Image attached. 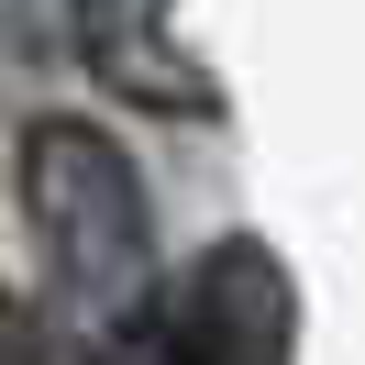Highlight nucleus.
Returning a JSON list of instances; mask_svg holds the SVG:
<instances>
[{"mask_svg":"<svg viewBox=\"0 0 365 365\" xmlns=\"http://www.w3.org/2000/svg\"><path fill=\"white\" fill-rule=\"evenodd\" d=\"M100 365H178V343H166V332H133V321H122V343H111Z\"/></svg>","mask_w":365,"mask_h":365,"instance_id":"39448f33","label":"nucleus"},{"mask_svg":"<svg viewBox=\"0 0 365 365\" xmlns=\"http://www.w3.org/2000/svg\"><path fill=\"white\" fill-rule=\"evenodd\" d=\"M166 11H178V0H67L78 56H89V78L111 100L166 111V122H200V111H222V78L188 45H166Z\"/></svg>","mask_w":365,"mask_h":365,"instance_id":"7ed1b4c3","label":"nucleus"},{"mask_svg":"<svg viewBox=\"0 0 365 365\" xmlns=\"http://www.w3.org/2000/svg\"><path fill=\"white\" fill-rule=\"evenodd\" d=\"M178 365H299V277L277 244L232 232L188 266L178 288V321H166Z\"/></svg>","mask_w":365,"mask_h":365,"instance_id":"f03ea898","label":"nucleus"},{"mask_svg":"<svg viewBox=\"0 0 365 365\" xmlns=\"http://www.w3.org/2000/svg\"><path fill=\"white\" fill-rule=\"evenodd\" d=\"M23 222L56 255V288L89 321H133L144 277H155V222H144V188L100 122L56 111L23 133Z\"/></svg>","mask_w":365,"mask_h":365,"instance_id":"f257e3e1","label":"nucleus"},{"mask_svg":"<svg viewBox=\"0 0 365 365\" xmlns=\"http://www.w3.org/2000/svg\"><path fill=\"white\" fill-rule=\"evenodd\" d=\"M0 365H45V343H34V310L11 288H0Z\"/></svg>","mask_w":365,"mask_h":365,"instance_id":"20e7f679","label":"nucleus"}]
</instances>
